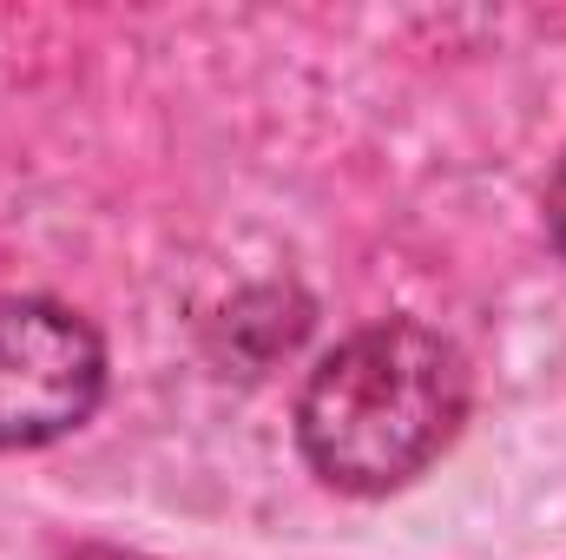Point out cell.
<instances>
[{
	"label": "cell",
	"mask_w": 566,
	"mask_h": 560,
	"mask_svg": "<svg viewBox=\"0 0 566 560\" xmlns=\"http://www.w3.org/2000/svg\"><path fill=\"white\" fill-rule=\"evenodd\" d=\"M468 416V370L422 323H376L323 356L303 390L296 435L310 468L349 495L416 481Z\"/></svg>",
	"instance_id": "1"
},
{
	"label": "cell",
	"mask_w": 566,
	"mask_h": 560,
	"mask_svg": "<svg viewBox=\"0 0 566 560\" xmlns=\"http://www.w3.org/2000/svg\"><path fill=\"white\" fill-rule=\"evenodd\" d=\"M106 350L53 297H0V448H40L99 409Z\"/></svg>",
	"instance_id": "2"
},
{
	"label": "cell",
	"mask_w": 566,
	"mask_h": 560,
	"mask_svg": "<svg viewBox=\"0 0 566 560\" xmlns=\"http://www.w3.org/2000/svg\"><path fill=\"white\" fill-rule=\"evenodd\" d=\"M547 231H554V245H560V258H566V158H560V172H554V185H547Z\"/></svg>",
	"instance_id": "3"
}]
</instances>
